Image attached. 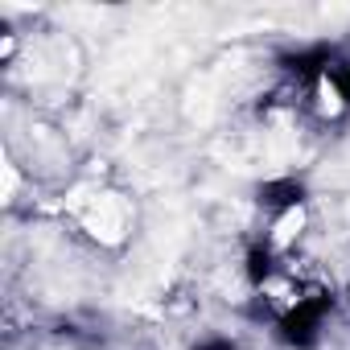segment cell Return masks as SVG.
Listing matches in <instances>:
<instances>
[{"instance_id":"obj_1","label":"cell","mask_w":350,"mask_h":350,"mask_svg":"<svg viewBox=\"0 0 350 350\" xmlns=\"http://www.w3.org/2000/svg\"><path fill=\"white\" fill-rule=\"evenodd\" d=\"M325 309H329V297H325L321 288H309L288 313H280V338H284L288 346H297V350L313 346L317 334H321V317H325Z\"/></svg>"},{"instance_id":"obj_2","label":"cell","mask_w":350,"mask_h":350,"mask_svg":"<svg viewBox=\"0 0 350 350\" xmlns=\"http://www.w3.org/2000/svg\"><path fill=\"white\" fill-rule=\"evenodd\" d=\"M260 198H264V206H272V211H297L301 198H305V190L284 178V182H268V186L260 190Z\"/></svg>"},{"instance_id":"obj_3","label":"cell","mask_w":350,"mask_h":350,"mask_svg":"<svg viewBox=\"0 0 350 350\" xmlns=\"http://www.w3.org/2000/svg\"><path fill=\"white\" fill-rule=\"evenodd\" d=\"M329 83L338 87L342 103H350V66H338V70H329Z\"/></svg>"},{"instance_id":"obj_4","label":"cell","mask_w":350,"mask_h":350,"mask_svg":"<svg viewBox=\"0 0 350 350\" xmlns=\"http://www.w3.org/2000/svg\"><path fill=\"white\" fill-rule=\"evenodd\" d=\"M202 350H235V346H227V342H206Z\"/></svg>"}]
</instances>
